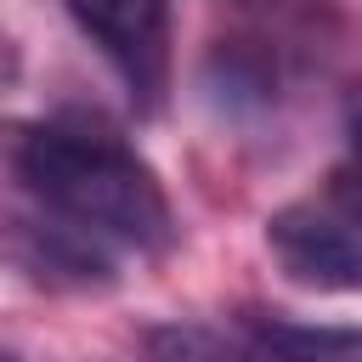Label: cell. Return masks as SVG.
Instances as JSON below:
<instances>
[{
  "label": "cell",
  "instance_id": "obj_3",
  "mask_svg": "<svg viewBox=\"0 0 362 362\" xmlns=\"http://www.w3.org/2000/svg\"><path fill=\"white\" fill-rule=\"evenodd\" d=\"M266 243H272V255L283 260V272H288L294 283L351 294L356 277H362L351 209H334V204H317V198L283 204V209L266 221Z\"/></svg>",
  "mask_w": 362,
  "mask_h": 362
},
{
  "label": "cell",
  "instance_id": "obj_1",
  "mask_svg": "<svg viewBox=\"0 0 362 362\" xmlns=\"http://www.w3.org/2000/svg\"><path fill=\"white\" fill-rule=\"evenodd\" d=\"M17 181L74 232L124 243L136 255H164L175 243V209L158 170L102 124L40 119L6 136Z\"/></svg>",
  "mask_w": 362,
  "mask_h": 362
},
{
  "label": "cell",
  "instance_id": "obj_5",
  "mask_svg": "<svg viewBox=\"0 0 362 362\" xmlns=\"http://www.w3.org/2000/svg\"><path fill=\"white\" fill-rule=\"evenodd\" d=\"M147 356L153 362H266L255 345H238L215 328L198 322H158L147 328Z\"/></svg>",
  "mask_w": 362,
  "mask_h": 362
},
{
  "label": "cell",
  "instance_id": "obj_6",
  "mask_svg": "<svg viewBox=\"0 0 362 362\" xmlns=\"http://www.w3.org/2000/svg\"><path fill=\"white\" fill-rule=\"evenodd\" d=\"M0 362H23V356H17V351H0Z\"/></svg>",
  "mask_w": 362,
  "mask_h": 362
},
{
  "label": "cell",
  "instance_id": "obj_2",
  "mask_svg": "<svg viewBox=\"0 0 362 362\" xmlns=\"http://www.w3.org/2000/svg\"><path fill=\"white\" fill-rule=\"evenodd\" d=\"M79 34L113 62V74L153 107L170 85V0H68Z\"/></svg>",
  "mask_w": 362,
  "mask_h": 362
},
{
  "label": "cell",
  "instance_id": "obj_4",
  "mask_svg": "<svg viewBox=\"0 0 362 362\" xmlns=\"http://www.w3.org/2000/svg\"><path fill=\"white\" fill-rule=\"evenodd\" d=\"M243 328L266 362H362V339L351 322H294L255 311Z\"/></svg>",
  "mask_w": 362,
  "mask_h": 362
}]
</instances>
